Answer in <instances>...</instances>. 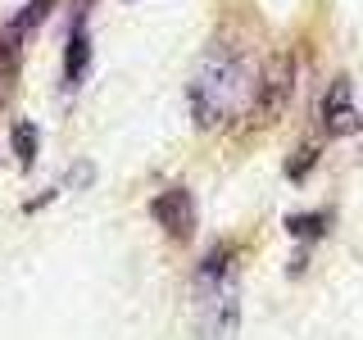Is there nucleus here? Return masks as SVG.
Listing matches in <instances>:
<instances>
[{"instance_id":"4","label":"nucleus","mask_w":363,"mask_h":340,"mask_svg":"<svg viewBox=\"0 0 363 340\" xmlns=\"http://www.w3.org/2000/svg\"><path fill=\"white\" fill-rule=\"evenodd\" d=\"M318 118H323V132L327 136H350V132L363 128V113L354 105V86H350V77H336V82L323 91Z\"/></svg>"},{"instance_id":"3","label":"nucleus","mask_w":363,"mask_h":340,"mask_svg":"<svg viewBox=\"0 0 363 340\" xmlns=\"http://www.w3.org/2000/svg\"><path fill=\"white\" fill-rule=\"evenodd\" d=\"M291 86H295V60L291 55H277V60H268L264 77L255 82V113L264 123H272L281 109H286L291 100Z\"/></svg>"},{"instance_id":"6","label":"nucleus","mask_w":363,"mask_h":340,"mask_svg":"<svg viewBox=\"0 0 363 340\" xmlns=\"http://www.w3.org/2000/svg\"><path fill=\"white\" fill-rule=\"evenodd\" d=\"M91 68V32H86V5H77L73 28H68V50H64V86H82Z\"/></svg>"},{"instance_id":"5","label":"nucleus","mask_w":363,"mask_h":340,"mask_svg":"<svg viewBox=\"0 0 363 340\" xmlns=\"http://www.w3.org/2000/svg\"><path fill=\"white\" fill-rule=\"evenodd\" d=\"M150 218L164 227L173 241H186V236L196 232V200H191L186 186H168L150 200Z\"/></svg>"},{"instance_id":"8","label":"nucleus","mask_w":363,"mask_h":340,"mask_svg":"<svg viewBox=\"0 0 363 340\" xmlns=\"http://www.w3.org/2000/svg\"><path fill=\"white\" fill-rule=\"evenodd\" d=\"M286 232H291V236H304V241H313V236L327 232V213H291V218H286Z\"/></svg>"},{"instance_id":"1","label":"nucleus","mask_w":363,"mask_h":340,"mask_svg":"<svg viewBox=\"0 0 363 340\" xmlns=\"http://www.w3.org/2000/svg\"><path fill=\"white\" fill-rule=\"evenodd\" d=\"M250 96H255V82H250V64L236 45H213L200 60L191 86H186L191 118H196L200 128H223V123H232L236 113L250 105Z\"/></svg>"},{"instance_id":"7","label":"nucleus","mask_w":363,"mask_h":340,"mask_svg":"<svg viewBox=\"0 0 363 340\" xmlns=\"http://www.w3.org/2000/svg\"><path fill=\"white\" fill-rule=\"evenodd\" d=\"M9 145H14V154H18V164L23 168H32L37 164V150H41V132H37V123H14V132H9Z\"/></svg>"},{"instance_id":"9","label":"nucleus","mask_w":363,"mask_h":340,"mask_svg":"<svg viewBox=\"0 0 363 340\" xmlns=\"http://www.w3.org/2000/svg\"><path fill=\"white\" fill-rule=\"evenodd\" d=\"M313 159H318V150H309V145H304L300 159H291V164H286V177H291V181H300V177L313 168Z\"/></svg>"},{"instance_id":"2","label":"nucleus","mask_w":363,"mask_h":340,"mask_svg":"<svg viewBox=\"0 0 363 340\" xmlns=\"http://www.w3.org/2000/svg\"><path fill=\"white\" fill-rule=\"evenodd\" d=\"M200 295V336L204 340H236L241 327V295L232 281L223 286H196Z\"/></svg>"}]
</instances>
